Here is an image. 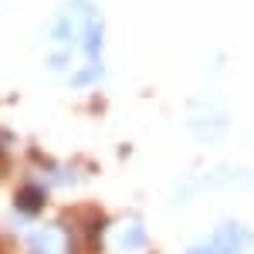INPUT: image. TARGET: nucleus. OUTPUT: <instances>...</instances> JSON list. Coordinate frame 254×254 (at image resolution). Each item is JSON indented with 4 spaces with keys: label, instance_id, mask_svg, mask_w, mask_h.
<instances>
[{
    "label": "nucleus",
    "instance_id": "nucleus-5",
    "mask_svg": "<svg viewBox=\"0 0 254 254\" xmlns=\"http://www.w3.org/2000/svg\"><path fill=\"white\" fill-rule=\"evenodd\" d=\"M31 248H34L38 254H55V234H51V231H41V234H34Z\"/></svg>",
    "mask_w": 254,
    "mask_h": 254
},
{
    "label": "nucleus",
    "instance_id": "nucleus-3",
    "mask_svg": "<svg viewBox=\"0 0 254 254\" xmlns=\"http://www.w3.org/2000/svg\"><path fill=\"white\" fill-rule=\"evenodd\" d=\"M41 200H44V193H41V190H31V187H27V190H20V193H17V207L24 210V214H38Z\"/></svg>",
    "mask_w": 254,
    "mask_h": 254
},
{
    "label": "nucleus",
    "instance_id": "nucleus-4",
    "mask_svg": "<svg viewBox=\"0 0 254 254\" xmlns=\"http://www.w3.org/2000/svg\"><path fill=\"white\" fill-rule=\"evenodd\" d=\"M142 244H146V234H142V227H139V224H129V227L122 231V241H119V248H126V251H129V248H142Z\"/></svg>",
    "mask_w": 254,
    "mask_h": 254
},
{
    "label": "nucleus",
    "instance_id": "nucleus-2",
    "mask_svg": "<svg viewBox=\"0 0 254 254\" xmlns=\"http://www.w3.org/2000/svg\"><path fill=\"white\" fill-rule=\"evenodd\" d=\"M248 244H251V231H248V227H241V224H224L210 241L190 248L187 254H241Z\"/></svg>",
    "mask_w": 254,
    "mask_h": 254
},
{
    "label": "nucleus",
    "instance_id": "nucleus-1",
    "mask_svg": "<svg viewBox=\"0 0 254 254\" xmlns=\"http://www.w3.org/2000/svg\"><path fill=\"white\" fill-rule=\"evenodd\" d=\"M102 34H105V24L102 14L88 0H71L64 3L55 24H51V41H55V55H51V68L68 71L71 61L81 58L88 64H98V51H102Z\"/></svg>",
    "mask_w": 254,
    "mask_h": 254
}]
</instances>
